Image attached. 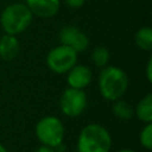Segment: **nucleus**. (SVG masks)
Listing matches in <instances>:
<instances>
[{
    "mask_svg": "<svg viewBox=\"0 0 152 152\" xmlns=\"http://www.w3.org/2000/svg\"><path fill=\"white\" fill-rule=\"evenodd\" d=\"M128 88V76L119 66H103L99 75V90L107 101L121 99Z\"/></svg>",
    "mask_w": 152,
    "mask_h": 152,
    "instance_id": "f257e3e1",
    "label": "nucleus"
},
{
    "mask_svg": "<svg viewBox=\"0 0 152 152\" xmlns=\"http://www.w3.org/2000/svg\"><path fill=\"white\" fill-rule=\"evenodd\" d=\"M76 146L77 152H109L112 137L104 126L88 124L81 129Z\"/></svg>",
    "mask_w": 152,
    "mask_h": 152,
    "instance_id": "f03ea898",
    "label": "nucleus"
},
{
    "mask_svg": "<svg viewBox=\"0 0 152 152\" xmlns=\"http://www.w3.org/2000/svg\"><path fill=\"white\" fill-rule=\"evenodd\" d=\"M32 13L25 4L14 2L4 8L0 15V24L6 34L18 36L32 23Z\"/></svg>",
    "mask_w": 152,
    "mask_h": 152,
    "instance_id": "7ed1b4c3",
    "label": "nucleus"
},
{
    "mask_svg": "<svg viewBox=\"0 0 152 152\" xmlns=\"http://www.w3.org/2000/svg\"><path fill=\"white\" fill-rule=\"evenodd\" d=\"M34 133L42 145L56 148L63 142L65 128L61 119L55 115H46L37 122Z\"/></svg>",
    "mask_w": 152,
    "mask_h": 152,
    "instance_id": "20e7f679",
    "label": "nucleus"
},
{
    "mask_svg": "<svg viewBox=\"0 0 152 152\" xmlns=\"http://www.w3.org/2000/svg\"><path fill=\"white\" fill-rule=\"evenodd\" d=\"M75 64H77V52L66 45H57L48 52L46 65L55 74H66Z\"/></svg>",
    "mask_w": 152,
    "mask_h": 152,
    "instance_id": "39448f33",
    "label": "nucleus"
},
{
    "mask_svg": "<svg viewBox=\"0 0 152 152\" xmlns=\"http://www.w3.org/2000/svg\"><path fill=\"white\" fill-rule=\"evenodd\" d=\"M59 107L65 116L75 118L81 115L87 107V95L82 89L66 88L59 97Z\"/></svg>",
    "mask_w": 152,
    "mask_h": 152,
    "instance_id": "423d86ee",
    "label": "nucleus"
},
{
    "mask_svg": "<svg viewBox=\"0 0 152 152\" xmlns=\"http://www.w3.org/2000/svg\"><path fill=\"white\" fill-rule=\"evenodd\" d=\"M61 44L75 50L77 53L84 51L89 46L88 36L76 26H64L59 31Z\"/></svg>",
    "mask_w": 152,
    "mask_h": 152,
    "instance_id": "0eeeda50",
    "label": "nucleus"
},
{
    "mask_svg": "<svg viewBox=\"0 0 152 152\" xmlns=\"http://www.w3.org/2000/svg\"><path fill=\"white\" fill-rule=\"evenodd\" d=\"M93 80V72L89 66L83 64H75L66 72V81L69 87L75 89H84L87 88Z\"/></svg>",
    "mask_w": 152,
    "mask_h": 152,
    "instance_id": "6e6552de",
    "label": "nucleus"
},
{
    "mask_svg": "<svg viewBox=\"0 0 152 152\" xmlns=\"http://www.w3.org/2000/svg\"><path fill=\"white\" fill-rule=\"evenodd\" d=\"M25 5L31 11L32 15L44 19L55 17L61 8L59 0H26Z\"/></svg>",
    "mask_w": 152,
    "mask_h": 152,
    "instance_id": "1a4fd4ad",
    "label": "nucleus"
},
{
    "mask_svg": "<svg viewBox=\"0 0 152 152\" xmlns=\"http://www.w3.org/2000/svg\"><path fill=\"white\" fill-rule=\"evenodd\" d=\"M20 51V43L17 36L13 34H4L0 38V58L10 62L14 59Z\"/></svg>",
    "mask_w": 152,
    "mask_h": 152,
    "instance_id": "9d476101",
    "label": "nucleus"
},
{
    "mask_svg": "<svg viewBox=\"0 0 152 152\" xmlns=\"http://www.w3.org/2000/svg\"><path fill=\"white\" fill-rule=\"evenodd\" d=\"M134 115L144 124L152 122V94H146L134 107Z\"/></svg>",
    "mask_w": 152,
    "mask_h": 152,
    "instance_id": "9b49d317",
    "label": "nucleus"
},
{
    "mask_svg": "<svg viewBox=\"0 0 152 152\" xmlns=\"http://www.w3.org/2000/svg\"><path fill=\"white\" fill-rule=\"evenodd\" d=\"M112 112L119 120H122V121H128L134 115V108L131 106L129 102H127L122 97L113 101Z\"/></svg>",
    "mask_w": 152,
    "mask_h": 152,
    "instance_id": "f8f14e48",
    "label": "nucleus"
},
{
    "mask_svg": "<svg viewBox=\"0 0 152 152\" xmlns=\"http://www.w3.org/2000/svg\"><path fill=\"white\" fill-rule=\"evenodd\" d=\"M135 45L144 51L152 50V28L148 26H144L139 28L134 34Z\"/></svg>",
    "mask_w": 152,
    "mask_h": 152,
    "instance_id": "ddd939ff",
    "label": "nucleus"
},
{
    "mask_svg": "<svg viewBox=\"0 0 152 152\" xmlns=\"http://www.w3.org/2000/svg\"><path fill=\"white\" fill-rule=\"evenodd\" d=\"M109 58H110L109 51L104 46H97L91 52V62L99 68L106 66L109 62Z\"/></svg>",
    "mask_w": 152,
    "mask_h": 152,
    "instance_id": "4468645a",
    "label": "nucleus"
},
{
    "mask_svg": "<svg viewBox=\"0 0 152 152\" xmlns=\"http://www.w3.org/2000/svg\"><path fill=\"white\" fill-rule=\"evenodd\" d=\"M139 142L147 151L152 148V122L145 124V126L141 128L139 133Z\"/></svg>",
    "mask_w": 152,
    "mask_h": 152,
    "instance_id": "2eb2a0df",
    "label": "nucleus"
},
{
    "mask_svg": "<svg viewBox=\"0 0 152 152\" xmlns=\"http://www.w3.org/2000/svg\"><path fill=\"white\" fill-rule=\"evenodd\" d=\"M64 2L66 4V6H69L70 8H81L83 5H84V2H86V0H64Z\"/></svg>",
    "mask_w": 152,
    "mask_h": 152,
    "instance_id": "dca6fc26",
    "label": "nucleus"
},
{
    "mask_svg": "<svg viewBox=\"0 0 152 152\" xmlns=\"http://www.w3.org/2000/svg\"><path fill=\"white\" fill-rule=\"evenodd\" d=\"M146 78L148 82H152V57L148 58L146 65Z\"/></svg>",
    "mask_w": 152,
    "mask_h": 152,
    "instance_id": "f3484780",
    "label": "nucleus"
},
{
    "mask_svg": "<svg viewBox=\"0 0 152 152\" xmlns=\"http://www.w3.org/2000/svg\"><path fill=\"white\" fill-rule=\"evenodd\" d=\"M34 152H57V151L53 147H50V146H46V145H40Z\"/></svg>",
    "mask_w": 152,
    "mask_h": 152,
    "instance_id": "a211bd4d",
    "label": "nucleus"
},
{
    "mask_svg": "<svg viewBox=\"0 0 152 152\" xmlns=\"http://www.w3.org/2000/svg\"><path fill=\"white\" fill-rule=\"evenodd\" d=\"M116 152H137V151L131 150V148H122V150H119V151H116Z\"/></svg>",
    "mask_w": 152,
    "mask_h": 152,
    "instance_id": "6ab92c4d",
    "label": "nucleus"
},
{
    "mask_svg": "<svg viewBox=\"0 0 152 152\" xmlns=\"http://www.w3.org/2000/svg\"><path fill=\"white\" fill-rule=\"evenodd\" d=\"M0 152H7V150H6V147L2 145V144H0Z\"/></svg>",
    "mask_w": 152,
    "mask_h": 152,
    "instance_id": "aec40b11",
    "label": "nucleus"
}]
</instances>
